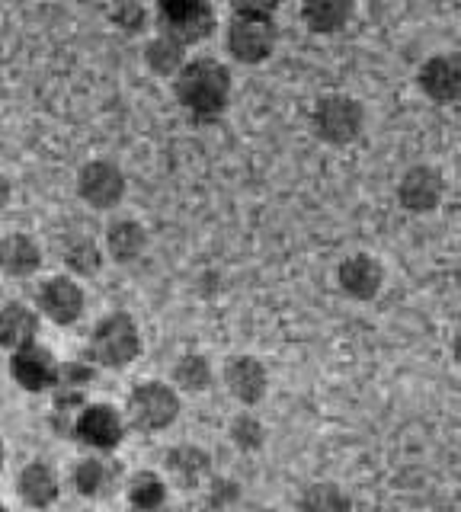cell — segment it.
<instances>
[{
	"mask_svg": "<svg viewBox=\"0 0 461 512\" xmlns=\"http://www.w3.org/2000/svg\"><path fill=\"white\" fill-rule=\"evenodd\" d=\"M173 90H177V100L193 112V116L212 119L228 106L231 77L225 64H218L212 58H196V61H186L177 71Z\"/></svg>",
	"mask_w": 461,
	"mask_h": 512,
	"instance_id": "cell-1",
	"label": "cell"
},
{
	"mask_svg": "<svg viewBox=\"0 0 461 512\" xmlns=\"http://www.w3.org/2000/svg\"><path fill=\"white\" fill-rule=\"evenodd\" d=\"M311 125L321 141L327 144H349L362 135L365 112L362 103L346 93H327L311 109Z\"/></svg>",
	"mask_w": 461,
	"mask_h": 512,
	"instance_id": "cell-2",
	"label": "cell"
},
{
	"mask_svg": "<svg viewBox=\"0 0 461 512\" xmlns=\"http://www.w3.org/2000/svg\"><path fill=\"white\" fill-rule=\"evenodd\" d=\"M157 13H161L164 36L177 39L180 45L199 42L215 29V13L205 0H157Z\"/></svg>",
	"mask_w": 461,
	"mask_h": 512,
	"instance_id": "cell-3",
	"label": "cell"
},
{
	"mask_svg": "<svg viewBox=\"0 0 461 512\" xmlns=\"http://www.w3.org/2000/svg\"><path fill=\"white\" fill-rule=\"evenodd\" d=\"M276 23L266 16H241L237 13L228 26V52L241 64H260L273 55L276 48Z\"/></svg>",
	"mask_w": 461,
	"mask_h": 512,
	"instance_id": "cell-4",
	"label": "cell"
},
{
	"mask_svg": "<svg viewBox=\"0 0 461 512\" xmlns=\"http://www.w3.org/2000/svg\"><path fill=\"white\" fill-rule=\"evenodd\" d=\"M141 340H138V330L132 324V317L116 314L103 320V324L93 330V340H90V352L93 359L103 362V365H125L138 356Z\"/></svg>",
	"mask_w": 461,
	"mask_h": 512,
	"instance_id": "cell-5",
	"label": "cell"
},
{
	"mask_svg": "<svg viewBox=\"0 0 461 512\" xmlns=\"http://www.w3.org/2000/svg\"><path fill=\"white\" fill-rule=\"evenodd\" d=\"M77 192L90 208H116L125 196V176L109 160H90L77 176Z\"/></svg>",
	"mask_w": 461,
	"mask_h": 512,
	"instance_id": "cell-6",
	"label": "cell"
},
{
	"mask_svg": "<svg viewBox=\"0 0 461 512\" xmlns=\"http://www.w3.org/2000/svg\"><path fill=\"white\" fill-rule=\"evenodd\" d=\"M180 400L164 384H141L129 400V413L141 429H164L177 420Z\"/></svg>",
	"mask_w": 461,
	"mask_h": 512,
	"instance_id": "cell-7",
	"label": "cell"
},
{
	"mask_svg": "<svg viewBox=\"0 0 461 512\" xmlns=\"http://www.w3.org/2000/svg\"><path fill=\"white\" fill-rule=\"evenodd\" d=\"M445 196V180L436 167H410L397 183V199L407 212H433Z\"/></svg>",
	"mask_w": 461,
	"mask_h": 512,
	"instance_id": "cell-8",
	"label": "cell"
},
{
	"mask_svg": "<svg viewBox=\"0 0 461 512\" xmlns=\"http://www.w3.org/2000/svg\"><path fill=\"white\" fill-rule=\"evenodd\" d=\"M420 90L433 103L449 106L461 96V64L452 55H436L420 68Z\"/></svg>",
	"mask_w": 461,
	"mask_h": 512,
	"instance_id": "cell-9",
	"label": "cell"
},
{
	"mask_svg": "<svg viewBox=\"0 0 461 512\" xmlns=\"http://www.w3.org/2000/svg\"><path fill=\"white\" fill-rule=\"evenodd\" d=\"M74 436L93 448H113L122 439V420L113 407H87L77 416Z\"/></svg>",
	"mask_w": 461,
	"mask_h": 512,
	"instance_id": "cell-10",
	"label": "cell"
},
{
	"mask_svg": "<svg viewBox=\"0 0 461 512\" xmlns=\"http://www.w3.org/2000/svg\"><path fill=\"white\" fill-rule=\"evenodd\" d=\"M13 378H17L26 391H45L58 381L55 359L39 346H23L13 356Z\"/></svg>",
	"mask_w": 461,
	"mask_h": 512,
	"instance_id": "cell-11",
	"label": "cell"
},
{
	"mask_svg": "<svg viewBox=\"0 0 461 512\" xmlns=\"http://www.w3.org/2000/svg\"><path fill=\"white\" fill-rule=\"evenodd\" d=\"M39 304L52 320H58V324H71V320H77L84 311V295H81V288H77L74 282L52 279L39 292Z\"/></svg>",
	"mask_w": 461,
	"mask_h": 512,
	"instance_id": "cell-12",
	"label": "cell"
},
{
	"mask_svg": "<svg viewBox=\"0 0 461 512\" xmlns=\"http://www.w3.org/2000/svg\"><path fill=\"white\" fill-rule=\"evenodd\" d=\"M301 20L311 32H340L353 20V0H301Z\"/></svg>",
	"mask_w": 461,
	"mask_h": 512,
	"instance_id": "cell-13",
	"label": "cell"
},
{
	"mask_svg": "<svg viewBox=\"0 0 461 512\" xmlns=\"http://www.w3.org/2000/svg\"><path fill=\"white\" fill-rule=\"evenodd\" d=\"M381 279H385V269L378 266V260H372V256H365V253L349 256V260L340 266V285L353 298H372L381 288Z\"/></svg>",
	"mask_w": 461,
	"mask_h": 512,
	"instance_id": "cell-14",
	"label": "cell"
},
{
	"mask_svg": "<svg viewBox=\"0 0 461 512\" xmlns=\"http://www.w3.org/2000/svg\"><path fill=\"white\" fill-rule=\"evenodd\" d=\"M39 263H42V253L33 237L7 234L0 240V269H7L10 276H33Z\"/></svg>",
	"mask_w": 461,
	"mask_h": 512,
	"instance_id": "cell-15",
	"label": "cell"
},
{
	"mask_svg": "<svg viewBox=\"0 0 461 512\" xmlns=\"http://www.w3.org/2000/svg\"><path fill=\"white\" fill-rule=\"evenodd\" d=\"M39 330V320L33 311H26L23 304H7L0 311V346L23 349L33 343V336Z\"/></svg>",
	"mask_w": 461,
	"mask_h": 512,
	"instance_id": "cell-16",
	"label": "cell"
},
{
	"mask_svg": "<svg viewBox=\"0 0 461 512\" xmlns=\"http://www.w3.org/2000/svg\"><path fill=\"white\" fill-rule=\"evenodd\" d=\"M228 388L247 400V404H253V400H260L263 391H266V372H263V365L257 359H234L228 365Z\"/></svg>",
	"mask_w": 461,
	"mask_h": 512,
	"instance_id": "cell-17",
	"label": "cell"
},
{
	"mask_svg": "<svg viewBox=\"0 0 461 512\" xmlns=\"http://www.w3.org/2000/svg\"><path fill=\"white\" fill-rule=\"evenodd\" d=\"M145 244H148V234H145V228H141L138 221L122 218V221H116V224H109L106 247H109V253H113L119 263L135 260V256H138L141 250H145Z\"/></svg>",
	"mask_w": 461,
	"mask_h": 512,
	"instance_id": "cell-18",
	"label": "cell"
},
{
	"mask_svg": "<svg viewBox=\"0 0 461 512\" xmlns=\"http://www.w3.org/2000/svg\"><path fill=\"white\" fill-rule=\"evenodd\" d=\"M20 496L29 506H49L58 496V477L45 464H29L20 474Z\"/></svg>",
	"mask_w": 461,
	"mask_h": 512,
	"instance_id": "cell-19",
	"label": "cell"
},
{
	"mask_svg": "<svg viewBox=\"0 0 461 512\" xmlns=\"http://www.w3.org/2000/svg\"><path fill=\"white\" fill-rule=\"evenodd\" d=\"M148 68L154 74H161V77H177V71L186 64V45H180L177 39H170V36H157L151 45H148Z\"/></svg>",
	"mask_w": 461,
	"mask_h": 512,
	"instance_id": "cell-20",
	"label": "cell"
},
{
	"mask_svg": "<svg viewBox=\"0 0 461 512\" xmlns=\"http://www.w3.org/2000/svg\"><path fill=\"white\" fill-rule=\"evenodd\" d=\"M113 480H116V471L103 461H81L74 468V484L87 496H103L113 487Z\"/></svg>",
	"mask_w": 461,
	"mask_h": 512,
	"instance_id": "cell-21",
	"label": "cell"
},
{
	"mask_svg": "<svg viewBox=\"0 0 461 512\" xmlns=\"http://www.w3.org/2000/svg\"><path fill=\"white\" fill-rule=\"evenodd\" d=\"M167 468L173 471V477H177V480H183V484L193 487L196 480L205 474V468H209V458H205L202 452H196V448H180V452L167 455Z\"/></svg>",
	"mask_w": 461,
	"mask_h": 512,
	"instance_id": "cell-22",
	"label": "cell"
},
{
	"mask_svg": "<svg viewBox=\"0 0 461 512\" xmlns=\"http://www.w3.org/2000/svg\"><path fill=\"white\" fill-rule=\"evenodd\" d=\"M305 512H349V500L333 484H317L301 500Z\"/></svg>",
	"mask_w": 461,
	"mask_h": 512,
	"instance_id": "cell-23",
	"label": "cell"
},
{
	"mask_svg": "<svg viewBox=\"0 0 461 512\" xmlns=\"http://www.w3.org/2000/svg\"><path fill=\"white\" fill-rule=\"evenodd\" d=\"M164 484L154 474H135L129 480V500L135 509H148V506H161L164 503Z\"/></svg>",
	"mask_w": 461,
	"mask_h": 512,
	"instance_id": "cell-24",
	"label": "cell"
},
{
	"mask_svg": "<svg viewBox=\"0 0 461 512\" xmlns=\"http://www.w3.org/2000/svg\"><path fill=\"white\" fill-rule=\"evenodd\" d=\"M100 250L93 240H77V244L68 247V256H65V263L77 272V276H90V272H97L100 269Z\"/></svg>",
	"mask_w": 461,
	"mask_h": 512,
	"instance_id": "cell-25",
	"label": "cell"
},
{
	"mask_svg": "<svg viewBox=\"0 0 461 512\" xmlns=\"http://www.w3.org/2000/svg\"><path fill=\"white\" fill-rule=\"evenodd\" d=\"M173 375H177V381L183 384V388H189V391H202L205 384H209V378H212L209 365H205V359H199V356L183 359Z\"/></svg>",
	"mask_w": 461,
	"mask_h": 512,
	"instance_id": "cell-26",
	"label": "cell"
},
{
	"mask_svg": "<svg viewBox=\"0 0 461 512\" xmlns=\"http://www.w3.org/2000/svg\"><path fill=\"white\" fill-rule=\"evenodd\" d=\"M109 16H113V23L125 32H138L141 26H145L148 13L145 7L138 4V0H116L113 10H109Z\"/></svg>",
	"mask_w": 461,
	"mask_h": 512,
	"instance_id": "cell-27",
	"label": "cell"
},
{
	"mask_svg": "<svg viewBox=\"0 0 461 512\" xmlns=\"http://www.w3.org/2000/svg\"><path fill=\"white\" fill-rule=\"evenodd\" d=\"M234 4V13L241 16H266V20H273V13L279 10L282 0H231Z\"/></svg>",
	"mask_w": 461,
	"mask_h": 512,
	"instance_id": "cell-28",
	"label": "cell"
},
{
	"mask_svg": "<svg viewBox=\"0 0 461 512\" xmlns=\"http://www.w3.org/2000/svg\"><path fill=\"white\" fill-rule=\"evenodd\" d=\"M84 378H90L87 368H77V365L61 368V384H77V381H84Z\"/></svg>",
	"mask_w": 461,
	"mask_h": 512,
	"instance_id": "cell-29",
	"label": "cell"
},
{
	"mask_svg": "<svg viewBox=\"0 0 461 512\" xmlns=\"http://www.w3.org/2000/svg\"><path fill=\"white\" fill-rule=\"evenodd\" d=\"M7 202H10V180L7 176H0V212L7 208Z\"/></svg>",
	"mask_w": 461,
	"mask_h": 512,
	"instance_id": "cell-30",
	"label": "cell"
},
{
	"mask_svg": "<svg viewBox=\"0 0 461 512\" xmlns=\"http://www.w3.org/2000/svg\"><path fill=\"white\" fill-rule=\"evenodd\" d=\"M135 512H170V506L161 503V506H148V509H135Z\"/></svg>",
	"mask_w": 461,
	"mask_h": 512,
	"instance_id": "cell-31",
	"label": "cell"
},
{
	"mask_svg": "<svg viewBox=\"0 0 461 512\" xmlns=\"http://www.w3.org/2000/svg\"><path fill=\"white\" fill-rule=\"evenodd\" d=\"M0 464H4V445H0Z\"/></svg>",
	"mask_w": 461,
	"mask_h": 512,
	"instance_id": "cell-32",
	"label": "cell"
},
{
	"mask_svg": "<svg viewBox=\"0 0 461 512\" xmlns=\"http://www.w3.org/2000/svg\"><path fill=\"white\" fill-rule=\"evenodd\" d=\"M0 512H7V509H4V506H0Z\"/></svg>",
	"mask_w": 461,
	"mask_h": 512,
	"instance_id": "cell-33",
	"label": "cell"
}]
</instances>
